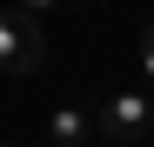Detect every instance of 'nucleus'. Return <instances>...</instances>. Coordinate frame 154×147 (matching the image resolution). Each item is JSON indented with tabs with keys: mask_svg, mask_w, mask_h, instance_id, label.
<instances>
[{
	"mask_svg": "<svg viewBox=\"0 0 154 147\" xmlns=\"http://www.w3.org/2000/svg\"><path fill=\"white\" fill-rule=\"evenodd\" d=\"M47 34L34 14H0V74H40Z\"/></svg>",
	"mask_w": 154,
	"mask_h": 147,
	"instance_id": "f257e3e1",
	"label": "nucleus"
},
{
	"mask_svg": "<svg viewBox=\"0 0 154 147\" xmlns=\"http://www.w3.org/2000/svg\"><path fill=\"white\" fill-rule=\"evenodd\" d=\"M154 127V107L147 94H107L94 114V134H107V147H141V134Z\"/></svg>",
	"mask_w": 154,
	"mask_h": 147,
	"instance_id": "f03ea898",
	"label": "nucleus"
},
{
	"mask_svg": "<svg viewBox=\"0 0 154 147\" xmlns=\"http://www.w3.org/2000/svg\"><path fill=\"white\" fill-rule=\"evenodd\" d=\"M87 134H94V120L81 107H54V120H47V140H54V147H81Z\"/></svg>",
	"mask_w": 154,
	"mask_h": 147,
	"instance_id": "7ed1b4c3",
	"label": "nucleus"
},
{
	"mask_svg": "<svg viewBox=\"0 0 154 147\" xmlns=\"http://www.w3.org/2000/svg\"><path fill=\"white\" fill-rule=\"evenodd\" d=\"M141 74L154 80V20H147V34H141Z\"/></svg>",
	"mask_w": 154,
	"mask_h": 147,
	"instance_id": "20e7f679",
	"label": "nucleus"
},
{
	"mask_svg": "<svg viewBox=\"0 0 154 147\" xmlns=\"http://www.w3.org/2000/svg\"><path fill=\"white\" fill-rule=\"evenodd\" d=\"M60 0H20V14H54Z\"/></svg>",
	"mask_w": 154,
	"mask_h": 147,
	"instance_id": "39448f33",
	"label": "nucleus"
}]
</instances>
